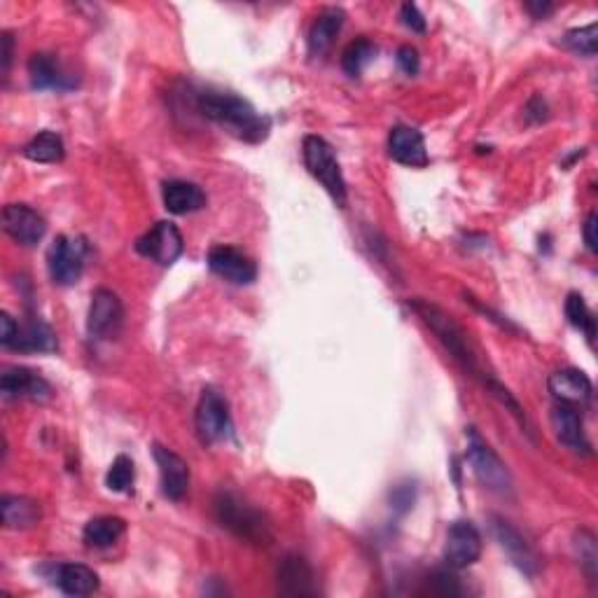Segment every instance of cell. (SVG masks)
I'll list each match as a JSON object with an SVG mask.
<instances>
[{
  "mask_svg": "<svg viewBox=\"0 0 598 598\" xmlns=\"http://www.w3.org/2000/svg\"><path fill=\"white\" fill-rule=\"evenodd\" d=\"M134 475V461L129 456H117L106 475V486L110 491L127 493L134 486Z\"/></svg>",
  "mask_w": 598,
  "mask_h": 598,
  "instance_id": "31",
  "label": "cell"
},
{
  "mask_svg": "<svg viewBox=\"0 0 598 598\" xmlns=\"http://www.w3.org/2000/svg\"><path fill=\"white\" fill-rule=\"evenodd\" d=\"M215 519L222 528L236 535L239 540H246L250 545H269L271 531L269 521L264 519L260 510L236 496L232 491H222L213 500Z\"/></svg>",
  "mask_w": 598,
  "mask_h": 598,
  "instance_id": "3",
  "label": "cell"
},
{
  "mask_svg": "<svg viewBox=\"0 0 598 598\" xmlns=\"http://www.w3.org/2000/svg\"><path fill=\"white\" fill-rule=\"evenodd\" d=\"M374 54H377V47H374L370 40L367 38L353 40V43L344 50V57H342L344 71L349 73L351 78H356V75L365 71V66L374 59Z\"/></svg>",
  "mask_w": 598,
  "mask_h": 598,
  "instance_id": "29",
  "label": "cell"
},
{
  "mask_svg": "<svg viewBox=\"0 0 598 598\" xmlns=\"http://www.w3.org/2000/svg\"><path fill=\"white\" fill-rule=\"evenodd\" d=\"M409 309H412L414 314L428 325L430 332L437 337V342H440L444 349H447L449 356L454 358V363L461 367L470 379H475L479 386L486 388V393H491L493 398H496L500 405H503L507 412L521 423V428L531 435V423H528L524 407L519 405V400L514 398L510 391H507V386L500 384V381L486 370L477 346L472 344L468 332L456 323V318L437 307V304L428 302V299H409Z\"/></svg>",
  "mask_w": 598,
  "mask_h": 598,
  "instance_id": "1",
  "label": "cell"
},
{
  "mask_svg": "<svg viewBox=\"0 0 598 598\" xmlns=\"http://www.w3.org/2000/svg\"><path fill=\"white\" fill-rule=\"evenodd\" d=\"M152 454H155L159 479H162V493L169 500H176L178 503V500L185 498L187 489H190V465H187L183 456L162 447V444H155Z\"/></svg>",
  "mask_w": 598,
  "mask_h": 598,
  "instance_id": "15",
  "label": "cell"
},
{
  "mask_svg": "<svg viewBox=\"0 0 598 598\" xmlns=\"http://www.w3.org/2000/svg\"><path fill=\"white\" fill-rule=\"evenodd\" d=\"M208 267L213 274L225 278L229 283L248 285L257 278V264L239 248L232 246H215L208 253Z\"/></svg>",
  "mask_w": 598,
  "mask_h": 598,
  "instance_id": "14",
  "label": "cell"
},
{
  "mask_svg": "<svg viewBox=\"0 0 598 598\" xmlns=\"http://www.w3.org/2000/svg\"><path fill=\"white\" fill-rule=\"evenodd\" d=\"M122 323H124L122 299L108 288L96 290L92 295V304H89V314H87L89 335L99 339L115 337L117 332H120Z\"/></svg>",
  "mask_w": 598,
  "mask_h": 598,
  "instance_id": "9",
  "label": "cell"
},
{
  "mask_svg": "<svg viewBox=\"0 0 598 598\" xmlns=\"http://www.w3.org/2000/svg\"><path fill=\"white\" fill-rule=\"evenodd\" d=\"M482 554V535L470 521H454L447 533V547H444V561L449 568L463 570L472 566Z\"/></svg>",
  "mask_w": 598,
  "mask_h": 598,
  "instance_id": "12",
  "label": "cell"
},
{
  "mask_svg": "<svg viewBox=\"0 0 598 598\" xmlns=\"http://www.w3.org/2000/svg\"><path fill=\"white\" fill-rule=\"evenodd\" d=\"M596 227H598V215L589 213L587 222H584V243H587L589 253H596L598 250V239H596Z\"/></svg>",
  "mask_w": 598,
  "mask_h": 598,
  "instance_id": "37",
  "label": "cell"
},
{
  "mask_svg": "<svg viewBox=\"0 0 598 598\" xmlns=\"http://www.w3.org/2000/svg\"><path fill=\"white\" fill-rule=\"evenodd\" d=\"M12 349L24 353H54L59 349V342L50 325L40 318H29L24 325H19V337Z\"/></svg>",
  "mask_w": 598,
  "mask_h": 598,
  "instance_id": "25",
  "label": "cell"
},
{
  "mask_svg": "<svg viewBox=\"0 0 598 598\" xmlns=\"http://www.w3.org/2000/svg\"><path fill=\"white\" fill-rule=\"evenodd\" d=\"M19 337V323L12 318L8 311H3L0 314V344L5 346V349H12Z\"/></svg>",
  "mask_w": 598,
  "mask_h": 598,
  "instance_id": "34",
  "label": "cell"
},
{
  "mask_svg": "<svg viewBox=\"0 0 598 598\" xmlns=\"http://www.w3.org/2000/svg\"><path fill=\"white\" fill-rule=\"evenodd\" d=\"M124 531H127L124 519L113 517V514H106V517H96L89 521V524L85 526V531H82V538H85L89 547L103 549V547L115 545V542L124 535Z\"/></svg>",
  "mask_w": 598,
  "mask_h": 598,
  "instance_id": "26",
  "label": "cell"
},
{
  "mask_svg": "<svg viewBox=\"0 0 598 598\" xmlns=\"http://www.w3.org/2000/svg\"><path fill=\"white\" fill-rule=\"evenodd\" d=\"M22 152L26 159L38 164H57L66 155L64 141H61V136L54 134V131H43V134L31 138V141L24 145Z\"/></svg>",
  "mask_w": 598,
  "mask_h": 598,
  "instance_id": "27",
  "label": "cell"
},
{
  "mask_svg": "<svg viewBox=\"0 0 598 598\" xmlns=\"http://www.w3.org/2000/svg\"><path fill=\"white\" fill-rule=\"evenodd\" d=\"M563 45L575 54H582V57H596L598 50V24L582 26V29H573L563 36Z\"/></svg>",
  "mask_w": 598,
  "mask_h": 598,
  "instance_id": "30",
  "label": "cell"
},
{
  "mask_svg": "<svg viewBox=\"0 0 598 598\" xmlns=\"http://www.w3.org/2000/svg\"><path fill=\"white\" fill-rule=\"evenodd\" d=\"M547 386L556 402L570 407H584L591 400V393H594V386H591L587 374L582 370H575V367H566V370L554 372L552 377H549Z\"/></svg>",
  "mask_w": 598,
  "mask_h": 598,
  "instance_id": "17",
  "label": "cell"
},
{
  "mask_svg": "<svg viewBox=\"0 0 598 598\" xmlns=\"http://www.w3.org/2000/svg\"><path fill=\"white\" fill-rule=\"evenodd\" d=\"M57 587L68 596H89L99 591V575L85 563H61L57 568Z\"/></svg>",
  "mask_w": 598,
  "mask_h": 598,
  "instance_id": "24",
  "label": "cell"
},
{
  "mask_svg": "<svg viewBox=\"0 0 598 598\" xmlns=\"http://www.w3.org/2000/svg\"><path fill=\"white\" fill-rule=\"evenodd\" d=\"M398 66L402 73L407 75H416L419 73V66H421V57L419 52H416V47L412 45H402L398 50Z\"/></svg>",
  "mask_w": 598,
  "mask_h": 598,
  "instance_id": "35",
  "label": "cell"
},
{
  "mask_svg": "<svg viewBox=\"0 0 598 598\" xmlns=\"http://www.w3.org/2000/svg\"><path fill=\"white\" fill-rule=\"evenodd\" d=\"M302 157L307 171L321 183L337 206H346V180L337 162L335 148L321 136H307L302 143Z\"/></svg>",
  "mask_w": 598,
  "mask_h": 598,
  "instance_id": "4",
  "label": "cell"
},
{
  "mask_svg": "<svg viewBox=\"0 0 598 598\" xmlns=\"http://www.w3.org/2000/svg\"><path fill=\"white\" fill-rule=\"evenodd\" d=\"M0 393L5 400L45 402L52 398V386L29 367H8L0 377Z\"/></svg>",
  "mask_w": 598,
  "mask_h": 598,
  "instance_id": "13",
  "label": "cell"
},
{
  "mask_svg": "<svg viewBox=\"0 0 598 598\" xmlns=\"http://www.w3.org/2000/svg\"><path fill=\"white\" fill-rule=\"evenodd\" d=\"M278 591L285 596H316L318 582L311 563L299 554H285L278 563Z\"/></svg>",
  "mask_w": 598,
  "mask_h": 598,
  "instance_id": "16",
  "label": "cell"
},
{
  "mask_svg": "<svg viewBox=\"0 0 598 598\" xmlns=\"http://www.w3.org/2000/svg\"><path fill=\"white\" fill-rule=\"evenodd\" d=\"M400 17H402V24H405L407 29H412L414 33H426V19H423V15L416 5H412V3L402 5Z\"/></svg>",
  "mask_w": 598,
  "mask_h": 598,
  "instance_id": "36",
  "label": "cell"
},
{
  "mask_svg": "<svg viewBox=\"0 0 598 598\" xmlns=\"http://www.w3.org/2000/svg\"><path fill=\"white\" fill-rule=\"evenodd\" d=\"M566 318L568 323L573 325L575 330H580L584 337H587L589 344H594L596 337V318L591 314V309L584 302V297L580 292H570L566 299Z\"/></svg>",
  "mask_w": 598,
  "mask_h": 598,
  "instance_id": "28",
  "label": "cell"
},
{
  "mask_svg": "<svg viewBox=\"0 0 598 598\" xmlns=\"http://www.w3.org/2000/svg\"><path fill=\"white\" fill-rule=\"evenodd\" d=\"M3 229L12 241H17L19 246H36L43 241L47 232V222L36 208L26 204H8L3 208Z\"/></svg>",
  "mask_w": 598,
  "mask_h": 598,
  "instance_id": "10",
  "label": "cell"
},
{
  "mask_svg": "<svg viewBox=\"0 0 598 598\" xmlns=\"http://www.w3.org/2000/svg\"><path fill=\"white\" fill-rule=\"evenodd\" d=\"M428 591L435 596H461L463 589L458 584V577L447 573V570H437L428 577Z\"/></svg>",
  "mask_w": 598,
  "mask_h": 598,
  "instance_id": "33",
  "label": "cell"
},
{
  "mask_svg": "<svg viewBox=\"0 0 598 598\" xmlns=\"http://www.w3.org/2000/svg\"><path fill=\"white\" fill-rule=\"evenodd\" d=\"M194 421H197V433L201 442L206 444L220 442L232 435V414H229V405L227 400L222 398V393L215 391V388H206V391L201 393Z\"/></svg>",
  "mask_w": 598,
  "mask_h": 598,
  "instance_id": "7",
  "label": "cell"
},
{
  "mask_svg": "<svg viewBox=\"0 0 598 598\" xmlns=\"http://www.w3.org/2000/svg\"><path fill=\"white\" fill-rule=\"evenodd\" d=\"M526 10L531 12L533 17H538V19H542V17H547L549 12L554 10V5L552 3H526Z\"/></svg>",
  "mask_w": 598,
  "mask_h": 598,
  "instance_id": "39",
  "label": "cell"
},
{
  "mask_svg": "<svg viewBox=\"0 0 598 598\" xmlns=\"http://www.w3.org/2000/svg\"><path fill=\"white\" fill-rule=\"evenodd\" d=\"M199 113L229 134L246 143H260L269 136V120L250 106L246 99L225 92H201L197 99Z\"/></svg>",
  "mask_w": 598,
  "mask_h": 598,
  "instance_id": "2",
  "label": "cell"
},
{
  "mask_svg": "<svg viewBox=\"0 0 598 598\" xmlns=\"http://www.w3.org/2000/svg\"><path fill=\"white\" fill-rule=\"evenodd\" d=\"M0 45H3V75L5 78H8V73H10V66H12V36L8 31L3 33V38H0Z\"/></svg>",
  "mask_w": 598,
  "mask_h": 598,
  "instance_id": "38",
  "label": "cell"
},
{
  "mask_svg": "<svg viewBox=\"0 0 598 598\" xmlns=\"http://www.w3.org/2000/svg\"><path fill=\"white\" fill-rule=\"evenodd\" d=\"M185 241L180 229L169 220L157 222L150 232H145L141 239L136 241V250L148 260L162 264V267H171L173 262L183 255Z\"/></svg>",
  "mask_w": 598,
  "mask_h": 598,
  "instance_id": "8",
  "label": "cell"
},
{
  "mask_svg": "<svg viewBox=\"0 0 598 598\" xmlns=\"http://www.w3.org/2000/svg\"><path fill=\"white\" fill-rule=\"evenodd\" d=\"M87 260V241L71 239V236H57L47 250V269L54 283L59 285H75L80 281L82 269Z\"/></svg>",
  "mask_w": 598,
  "mask_h": 598,
  "instance_id": "6",
  "label": "cell"
},
{
  "mask_svg": "<svg viewBox=\"0 0 598 598\" xmlns=\"http://www.w3.org/2000/svg\"><path fill=\"white\" fill-rule=\"evenodd\" d=\"M388 155H391L398 164L412 166V169H421L428 164V150L423 134L414 127H393L388 134Z\"/></svg>",
  "mask_w": 598,
  "mask_h": 598,
  "instance_id": "18",
  "label": "cell"
},
{
  "mask_svg": "<svg viewBox=\"0 0 598 598\" xmlns=\"http://www.w3.org/2000/svg\"><path fill=\"white\" fill-rule=\"evenodd\" d=\"M344 26V10L328 8L316 17L309 31V52L311 57H325L335 45V38L339 36Z\"/></svg>",
  "mask_w": 598,
  "mask_h": 598,
  "instance_id": "22",
  "label": "cell"
},
{
  "mask_svg": "<svg viewBox=\"0 0 598 598\" xmlns=\"http://www.w3.org/2000/svg\"><path fill=\"white\" fill-rule=\"evenodd\" d=\"M468 461L472 472L482 482L484 489H489L498 496H510L512 493V475L507 470L489 442L479 435L477 428H468Z\"/></svg>",
  "mask_w": 598,
  "mask_h": 598,
  "instance_id": "5",
  "label": "cell"
},
{
  "mask_svg": "<svg viewBox=\"0 0 598 598\" xmlns=\"http://www.w3.org/2000/svg\"><path fill=\"white\" fill-rule=\"evenodd\" d=\"M493 535L500 542V547L505 549V554L510 556L514 566L524 570L526 575H538L542 568L540 554L535 552V547L514 528L510 521L503 517H493Z\"/></svg>",
  "mask_w": 598,
  "mask_h": 598,
  "instance_id": "11",
  "label": "cell"
},
{
  "mask_svg": "<svg viewBox=\"0 0 598 598\" xmlns=\"http://www.w3.org/2000/svg\"><path fill=\"white\" fill-rule=\"evenodd\" d=\"M0 514H3V526L12 528V531H26V528L38 526V521L43 519L40 505L26 496H3Z\"/></svg>",
  "mask_w": 598,
  "mask_h": 598,
  "instance_id": "23",
  "label": "cell"
},
{
  "mask_svg": "<svg viewBox=\"0 0 598 598\" xmlns=\"http://www.w3.org/2000/svg\"><path fill=\"white\" fill-rule=\"evenodd\" d=\"M549 421H552V428L561 444H566V447L573 451H589L587 435H584V423L577 407L556 402L552 407V414H549Z\"/></svg>",
  "mask_w": 598,
  "mask_h": 598,
  "instance_id": "19",
  "label": "cell"
},
{
  "mask_svg": "<svg viewBox=\"0 0 598 598\" xmlns=\"http://www.w3.org/2000/svg\"><path fill=\"white\" fill-rule=\"evenodd\" d=\"M575 549H577V556H580V563L584 566V570H587L589 580L594 582L596 570H598V549H596L594 533L587 531V528L577 531L575 533Z\"/></svg>",
  "mask_w": 598,
  "mask_h": 598,
  "instance_id": "32",
  "label": "cell"
},
{
  "mask_svg": "<svg viewBox=\"0 0 598 598\" xmlns=\"http://www.w3.org/2000/svg\"><path fill=\"white\" fill-rule=\"evenodd\" d=\"M164 208L173 215H187L201 211L206 206V194L199 185L187 183V180H169L162 187Z\"/></svg>",
  "mask_w": 598,
  "mask_h": 598,
  "instance_id": "21",
  "label": "cell"
},
{
  "mask_svg": "<svg viewBox=\"0 0 598 598\" xmlns=\"http://www.w3.org/2000/svg\"><path fill=\"white\" fill-rule=\"evenodd\" d=\"M29 78H31V87L40 89H57V92H64V89H73L75 82L68 78V75L61 71V64L57 57L52 54H33L29 61Z\"/></svg>",
  "mask_w": 598,
  "mask_h": 598,
  "instance_id": "20",
  "label": "cell"
}]
</instances>
